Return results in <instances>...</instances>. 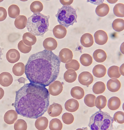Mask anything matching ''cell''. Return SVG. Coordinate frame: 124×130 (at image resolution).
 <instances>
[{
	"mask_svg": "<svg viewBox=\"0 0 124 130\" xmlns=\"http://www.w3.org/2000/svg\"><path fill=\"white\" fill-rule=\"evenodd\" d=\"M53 32L55 37L58 39H61L63 38L66 36L67 30L65 27L59 24L54 27Z\"/></svg>",
	"mask_w": 124,
	"mask_h": 130,
	"instance_id": "obj_17",
	"label": "cell"
},
{
	"mask_svg": "<svg viewBox=\"0 0 124 130\" xmlns=\"http://www.w3.org/2000/svg\"><path fill=\"white\" fill-rule=\"evenodd\" d=\"M62 109L61 105L54 103L49 106L47 109V113L51 117H57L61 114Z\"/></svg>",
	"mask_w": 124,
	"mask_h": 130,
	"instance_id": "obj_10",
	"label": "cell"
},
{
	"mask_svg": "<svg viewBox=\"0 0 124 130\" xmlns=\"http://www.w3.org/2000/svg\"><path fill=\"white\" fill-rule=\"evenodd\" d=\"M114 122L109 113L100 109L90 117L88 126L91 130H113Z\"/></svg>",
	"mask_w": 124,
	"mask_h": 130,
	"instance_id": "obj_4",
	"label": "cell"
},
{
	"mask_svg": "<svg viewBox=\"0 0 124 130\" xmlns=\"http://www.w3.org/2000/svg\"><path fill=\"white\" fill-rule=\"evenodd\" d=\"M27 127L26 122L23 119H20L15 123L14 128L15 130H26Z\"/></svg>",
	"mask_w": 124,
	"mask_h": 130,
	"instance_id": "obj_39",
	"label": "cell"
},
{
	"mask_svg": "<svg viewBox=\"0 0 124 130\" xmlns=\"http://www.w3.org/2000/svg\"><path fill=\"white\" fill-rule=\"evenodd\" d=\"M78 81L82 85L88 86L91 84L93 80V77L90 72L84 71L80 73L78 77Z\"/></svg>",
	"mask_w": 124,
	"mask_h": 130,
	"instance_id": "obj_6",
	"label": "cell"
},
{
	"mask_svg": "<svg viewBox=\"0 0 124 130\" xmlns=\"http://www.w3.org/2000/svg\"><path fill=\"white\" fill-rule=\"evenodd\" d=\"M119 67L118 66L113 65L110 66L108 69V76L111 78L117 79L121 76L119 73Z\"/></svg>",
	"mask_w": 124,
	"mask_h": 130,
	"instance_id": "obj_30",
	"label": "cell"
},
{
	"mask_svg": "<svg viewBox=\"0 0 124 130\" xmlns=\"http://www.w3.org/2000/svg\"><path fill=\"white\" fill-rule=\"evenodd\" d=\"M18 49L22 53L24 54L27 53L31 51V46H28L25 45L23 40L20 41L18 44Z\"/></svg>",
	"mask_w": 124,
	"mask_h": 130,
	"instance_id": "obj_43",
	"label": "cell"
},
{
	"mask_svg": "<svg viewBox=\"0 0 124 130\" xmlns=\"http://www.w3.org/2000/svg\"><path fill=\"white\" fill-rule=\"evenodd\" d=\"M4 93V91L3 89L2 88L0 87V100L3 97Z\"/></svg>",
	"mask_w": 124,
	"mask_h": 130,
	"instance_id": "obj_46",
	"label": "cell"
},
{
	"mask_svg": "<svg viewBox=\"0 0 124 130\" xmlns=\"http://www.w3.org/2000/svg\"><path fill=\"white\" fill-rule=\"evenodd\" d=\"M60 2L63 6H70L73 2V0H60Z\"/></svg>",
	"mask_w": 124,
	"mask_h": 130,
	"instance_id": "obj_45",
	"label": "cell"
},
{
	"mask_svg": "<svg viewBox=\"0 0 124 130\" xmlns=\"http://www.w3.org/2000/svg\"><path fill=\"white\" fill-rule=\"evenodd\" d=\"M8 12L9 17L15 18L19 15L20 9L18 6L15 4H12L9 7Z\"/></svg>",
	"mask_w": 124,
	"mask_h": 130,
	"instance_id": "obj_31",
	"label": "cell"
},
{
	"mask_svg": "<svg viewBox=\"0 0 124 130\" xmlns=\"http://www.w3.org/2000/svg\"><path fill=\"white\" fill-rule=\"evenodd\" d=\"M70 94L73 98L79 100L84 97L85 92L82 88L79 86H76L71 89L70 91Z\"/></svg>",
	"mask_w": 124,
	"mask_h": 130,
	"instance_id": "obj_25",
	"label": "cell"
},
{
	"mask_svg": "<svg viewBox=\"0 0 124 130\" xmlns=\"http://www.w3.org/2000/svg\"><path fill=\"white\" fill-rule=\"evenodd\" d=\"M26 80V79L23 77H21L18 80V81L19 83L24 84Z\"/></svg>",
	"mask_w": 124,
	"mask_h": 130,
	"instance_id": "obj_48",
	"label": "cell"
},
{
	"mask_svg": "<svg viewBox=\"0 0 124 130\" xmlns=\"http://www.w3.org/2000/svg\"><path fill=\"white\" fill-rule=\"evenodd\" d=\"M106 89V86L104 83L101 81H97L93 85L92 88L93 92L96 94L102 93Z\"/></svg>",
	"mask_w": 124,
	"mask_h": 130,
	"instance_id": "obj_29",
	"label": "cell"
},
{
	"mask_svg": "<svg viewBox=\"0 0 124 130\" xmlns=\"http://www.w3.org/2000/svg\"><path fill=\"white\" fill-rule=\"evenodd\" d=\"M49 127L51 130H61L62 128V124L59 119L54 118L50 121Z\"/></svg>",
	"mask_w": 124,
	"mask_h": 130,
	"instance_id": "obj_34",
	"label": "cell"
},
{
	"mask_svg": "<svg viewBox=\"0 0 124 130\" xmlns=\"http://www.w3.org/2000/svg\"><path fill=\"white\" fill-rule=\"evenodd\" d=\"M95 43L100 45L105 44L108 39L107 33L104 31L99 30L96 31L94 34Z\"/></svg>",
	"mask_w": 124,
	"mask_h": 130,
	"instance_id": "obj_9",
	"label": "cell"
},
{
	"mask_svg": "<svg viewBox=\"0 0 124 130\" xmlns=\"http://www.w3.org/2000/svg\"><path fill=\"white\" fill-rule=\"evenodd\" d=\"M79 106L78 101L74 99L71 98L67 100L64 104L65 109L67 111L73 112L77 111Z\"/></svg>",
	"mask_w": 124,
	"mask_h": 130,
	"instance_id": "obj_16",
	"label": "cell"
},
{
	"mask_svg": "<svg viewBox=\"0 0 124 130\" xmlns=\"http://www.w3.org/2000/svg\"><path fill=\"white\" fill-rule=\"evenodd\" d=\"M77 74L74 70L72 69L67 70L64 73V78L65 81L68 83H72L76 79Z\"/></svg>",
	"mask_w": 124,
	"mask_h": 130,
	"instance_id": "obj_27",
	"label": "cell"
},
{
	"mask_svg": "<svg viewBox=\"0 0 124 130\" xmlns=\"http://www.w3.org/2000/svg\"><path fill=\"white\" fill-rule=\"evenodd\" d=\"M80 66L78 62L75 59H72L70 62L65 64V67L67 70L72 69L76 71L78 70Z\"/></svg>",
	"mask_w": 124,
	"mask_h": 130,
	"instance_id": "obj_40",
	"label": "cell"
},
{
	"mask_svg": "<svg viewBox=\"0 0 124 130\" xmlns=\"http://www.w3.org/2000/svg\"><path fill=\"white\" fill-rule=\"evenodd\" d=\"M93 56L95 61L98 63L104 62L107 57V55L105 52L101 49L95 50L93 53Z\"/></svg>",
	"mask_w": 124,
	"mask_h": 130,
	"instance_id": "obj_23",
	"label": "cell"
},
{
	"mask_svg": "<svg viewBox=\"0 0 124 130\" xmlns=\"http://www.w3.org/2000/svg\"><path fill=\"white\" fill-rule=\"evenodd\" d=\"M63 86L61 82L58 81H54L49 85L48 89L49 93L53 96H56L62 92Z\"/></svg>",
	"mask_w": 124,
	"mask_h": 130,
	"instance_id": "obj_7",
	"label": "cell"
},
{
	"mask_svg": "<svg viewBox=\"0 0 124 130\" xmlns=\"http://www.w3.org/2000/svg\"><path fill=\"white\" fill-rule=\"evenodd\" d=\"M3 48H1L0 46V59L2 60L1 56L3 55V53H2V50L3 49Z\"/></svg>",
	"mask_w": 124,
	"mask_h": 130,
	"instance_id": "obj_49",
	"label": "cell"
},
{
	"mask_svg": "<svg viewBox=\"0 0 124 130\" xmlns=\"http://www.w3.org/2000/svg\"><path fill=\"white\" fill-rule=\"evenodd\" d=\"M80 61L83 65L85 66H88L92 64L93 58L89 54L85 53L81 55L80 56Z\"/></svg>",
	"mask_w": 124,
	"mask_h": 130,
	"instance_id": "obj_37",
	"label": "cell"
},
{
	"mask_svg": "<svg viewBox=\"0 0 124 130\" xmlns=\"http://www.w3.org/2000/svg\"><path fill=\"white\" fill-rule=\"evenodd\" d=\"M80 42L81 45L84 47L85 48L90 47L94 43L93 36L90 33H85L81 37Z\"/></svg>",
	"mask_w": 124,
	"mask_h": 130,
	"instance_id": "obj_18",
	"label": "cell"
},
{
	"mask_svg": "<svg viewBox=\"0 0 124 130\" xmlns=\"http://www.w3.org/2000/svg\"><path fill=\"white\" fill-rule=\"evenodd\" d=\"M27 22V18L25 16L19 15L16 18L14 24L17 28L22 29L26 26Z\"/></svg>",
	"mask_w": 124,
	"mask_h": 130,
	"instance_id": "obj_26",
	"label": "cell"
},
{
	"mask_svg": "<svg viewBox=\"0 0 124 130\" xmlns=\"http://www.w3.org/2000/svg\"><path fill=\"white\" fill-rule=\"evenodd\" d=\"M73 56V53L70 49L64 48L60 51L58 57L60 62L65 63L70 62L72 60Z\"/></svg>",
	"mask_w": 124,
	"mask_h": 130,
	"instance_id": "obj_8",
	"label": "cell"
},
{
	"mask_svg": "<svg viewBox=\"0 0 124 130\" xmlns=\"http://www.w3.org/2000/svg\"><path fill=\"white\" fill-rule=\"evenodd\" d=\"M106 69L105 67L101 64L95 65L93 69L92 72L95 77L101 78L104 76L106 74Z\"/></svg>",
	"mask_w": 124,
	"mask_h": 130,
	"instance_id": "obj_22",
	"label": "cell"
},
{
	"mask_svg": "<svg viewBox=\"0 0 124 130\" xmlns=\"http://www.w3.org/2000/svg\"><path fill=\"white\" fill-rule=\"evenodd\" d=\"M95 106L98 109H101L106 106L107 103V99L105 96L100 95L96 98Z\"/></svg>",
	"mask_w": 124,
	"mask_h": 130,
	"instance_id": "obj_33",
	"label": "cell"
},
{
	"mask_svg": "<svg viewBox=\"0 0 124 130\" xmlns=\"http://www.w3.org/2000/svg\"><path fill=\"white\" fill-rule=\"evenodd\" d=\"M6 57L7 60L11 63H14L17 62L20 59V54L17 50L11 49L7 52Z\"/></svg>",
	"mask_w": 124,
	"mask_h": 130,
	"instance_id": "obj_11",
	"label": "cell"
},
{
	"mask_svg": "<svg viewBox=\"0 0 124 130\" xmlns=\"http://www.w3.org/2000/svg\"><path fill=\"white\" fill-rule=\"evenodd\" d=\"M13 79L9 73L4 72L0 74V84L4 87L9 86L12 83Z\"/></svg>",
	"mask_w": 124,
	"mask_h": 130,
	"instance_id": "obj_13",
	"label": "cell"
},
{
	"mask_svg": "<svg viewBox=\"0 0 124 130\" xmlns=\"http://www.w3.org/2000/svg\"><path fill=\"white\" fill-rule=\"evenodd\" d=\"M121 104V101L118 97L113 96L110 98L108 100V106L111 110H116L118 109Z\"/></svg>",
	"mask_w": 124,
	"mask_h": 130,
	"instance_id": "obj_21",
	"label": "cell"
},
{
	"mask_svg": "<svg viewBox=\"0 0 124 130\" xmlns=\"http://www.w3.org/2000/svg\"><path fill=\"white\" fill-rule=\"evenodd\" d=\"M48 121L46 117H39L36 120L35 123L36 128L38 130H43L46 129L48 126Z\"/></svg>",
	"mask_w": 124,
	"mask_h": 130,
	"instance_id": "obj_24",
	"label": "cell"
},
{
	"mask_svg": "<svg viewBox=\"0 0 124 130\" xmlns=\"http://www.w3.org/2000/svg\"><path fill=\"white\" fill-rule=\"evenodd\" d=\"M43 45L45 49L52 51L56 48L57 43L54 38L50 37L47 38L44 40Z\"/></svg>",
	"mask_w": 124,
	"mask_h": 130,
	"instance_id": "obj_15",
	"label": "cell"
},
{
	"mask_svg": "<svg viewBox=\"0 0 124 130\" xmlns=\"http://www.w3.org/2000/svg\"><path fill=\"white\" fill-rule=\"evenodd\" d=\"M12 71L13 73L16 76H22L25 72V66L22 62L18 63L13 66Z\"/></svg>",
	"mask_w": 124,
	"mask_h": 130,
	"instance_id": "obj_28",
	"label": "cell"
},
{
	"mask_svg": "<svg viewBox=\"0 0 124 130\" xmlns=\"http://www.w3.org/2000/svg\"><path fill=\"white\" fill-rule=\"evenodd\" d=\"M107 1L108 2L110 3H115L116 2L117 0H114L113 1H112V0L111 1L109 0H107Z\"/></svg>",
	"mask_w": 124,
	"mask_h": 130,
	"instance_id": "obj_50",
	"label": "cell"
},
{
	"mask_svg": "<svg viewBox=\"0 0 124 130\" xmlns=\"http://www.w3.org/2000/svg\"><path fill=\"white\" fill-rule=\"evenodd\" d=\"M60 64L58 56L44 49L31 55L25 66V73L30 83L46 87L57 78Z\"/></svg>",
	"mask_w": 124,
	"mask_h": 130,
	"instance_id": "obj_2",
	"label": "cell"
},
{
	"mask_svg": "<svg viewBox=\"0 0 124 130\" xmlns=\"http://www.w3.org/2000/svg\"><path fill=\"white\" fill-rule=\"evenodd\" d=\"M7 16V12L6 9L3 7H0V22L4 20Z\"/></svg>",
	"mask_w": 124,
	"mask_h": 130,
	"instance_id": "obj_44",
	"label": "cell"
},
{
	"mask_svg": "<svg viewBox=\"0 0 124 130\" xmlns=\"http://www.w3.org/2000/svg\"><path fill=\"white\" fill-rule=\"evenodd\" d=\"M113 119L117 123L122 124L124 123V113L122 111H118L114 114Z\"/></svg>",
	"mask_w": 124,
	"mask_h": 130,
	"instance_id": "obj_42",
	"label": "cell"
},
{
	"mask_svg": "<svg viewBox=\"0 0 124 130\" xmlns=\"http://www.w3.org/2000/svg\"><path fill=\"white\" fill-rule=\"evenodd\" d=\"M124 64H122L120 67V72L121 74L124 76Z\"/></svg>",
	"mask_w": 124,
	"mask_h": 130,
	"instance_id": "obj_47",
	"label": "cell"
},
{
	"mask_svg": "<svg viewBox=\"0 0 124 130\" xmlns=\"http://www.w3.org/2000/svg\"><path fill=\"white\" fill-rule=\"evenodd\" d=\"M62 118L63 122L67 125L72 123L74 120V117L73 114L67 112L64 113L62 115Z\"/></svg>",
	"mask_w": 124,
	"mask_h": 130,
	"instance_id": "obj_41",
	"label": "cell"
},
{
	"mask_svg": "<svg viewBox=\"0 0 124 130\" xmlns=\"http://www.w3.org/2000/svg\"><path fill=\"white\" fill-rule=\"evenodd\" d=\"M18 114L17 112L14 110H10L5 113L4 119L6 123L8 124H12L15 123Z\"/></svg>",
	"mask_w": 124,
	"mask_h": 130,
	"instance_id": "obj_12",
	"label": "cell"
},
{
	"mask_svg": "<svg viewBox=\"0 0 124 130\" xmlns=\"http://www.w3.org/2000/svg\"><path fill=\"white\" fill-rule=\"evenodd\" d=\"M96 98V96L93 94H87L84 98V102L88 106L90 107H93L95 106V101Z\"/></svg>",
	"mask_w": 124,
	"mask_h": 130,
	"instance_id": "obj_38",
	"label": "cell"
},
{
	"mask_svg": "<svg viewBox=\"0 0 124 130\" xmlns=\"http://www.w3.org/2000/svg\"><path fill=\"white\" fill-rule=\"evenodd\" d=\"M114 14L118 17H123L124 16V4L119 3L116 4L113 9Z\"/></svg>",
	"mask_w": 124,
	"mask_h": 130,
	"instance_id": "obj_36",
	"label": "cell"
},
{
	"mask_svg": "<svg viewBox=\"0 0 124 130\" xmlns=\"http://www.w3.org/2000/svg\"><path fill=\"white\" fill-rule=\"evenodd\" d=\"M108 89L110 92H116L118 91L121 87V83L120 81L116 78L109 79L107 83Z\"/></svg>",
	"mask_w": 124,
	"mask_h": 130,
	"instance_id": "obj_14",
	"label": "cell"
},
{
	"mask_svg": "<svg viewBox=\"0 0 124 130\" xmlns=\"http://www.w3.org/2000/svg\"><path fill=\"white\" fill-rule=\"evenodd\" d=\"M49 15L39 12L33 13L28 18L26 27L29 32L35 36L43 37L49 30Z\"/></svg>",
	"mask_w": 124,
	"mask_h": 130,
	"instance_id": "obj_3",
	"label": "cell"
},
{
	"mask_svg": "<svg viewBox=\"0 0 124 130\" xmlns=\"http://www.w3.org/2000/svg\"><path fill=\"white\" fill-rule=\"evenodd\" d=\"M50 94L45 87L31 83L25 84L16 92L14 106L23 117L36 119L42 115L49 105Z\"/></svg>",
	"mask_w": 124,
	"mask_h": 130,
	"instance_id": "obj_1",
	"label": "cell"
},
{
	"mask_svg": "<svg viewBox=\"0 0 124 130\" xmlns=\"http://www.w3.org/2000/svg\"><path fill=\"white\" fill-rule=\"evenodd\" d=\"M110 8L108 5L106 3H103L98 5L95 9L96 14L100 17H104L108 14Z\"/></svg>",
	"mask_w": 124,
	"mask_h": 130,
	"instance_id": "obj_19",
	"label": "cell"
},
{
	"mask_svg": "<svg viewBox=\"0 0 124 130\" xmlns=\"http://www.w3.org/2000/svg\"><path fill=\"white\" fill-rule=\"evenodd\" d=\"M112 26L115 31L120 32L124 29V20L121 18H118L115 19L113 22Z\"/></svg>",
	"mask_w": 124,
	"mask_h": 130,
	"instance_id": "obj_32",
	"label": "cell"
},
{
	"mask_svg": "<svg viewBox=\"0 0 124 130\" xmlns=\"http://www.w3.org/2000/svg\"><path fill=\"white\" fill-rule=\"evenodd\" d=\"M43 6L42 3L39 1H35L32 2L30 6L31 11L33 13H39L42 11Z\"/></svg>",
	"mask_w": 124,
	"mask_h": 130,
	"instance_id": "obj_35",
	"label": "cell"
},
{
	"mask_svg": "<svg viewBox=\"0 0 124 130\" xmlns=\"http://www.w3.org/2000/svg\"><path fill=\"white\" fill-rule=\"evenodd\" d=\"M76 11L77 9L72 6H63L58 9L55 16L59 24L67 29L70 25L72 26L74 23L77 22Z\"/></svg>",
	"mask_w": 124,
	"mask_h": 130,
	"instance_id": "obj_5",
	"label": "cell"
},
{
	"mask_svg": "<svg viewBox=\"0 0 124 130\" xmlns=\"http://www.w3.org/2000/svg\"><path fill=\"white\" fill-rule=\"evenodd\" d=\"M23 43L28 46H31L34 45L37 41V38L35 35L30 32L24 33L23 36Z\"/></svg>",
	"mask_w": 124,
	"mask_h": 130,
	"instance_id": "obj_20",
	"label": "cell"
}]
</instances>
